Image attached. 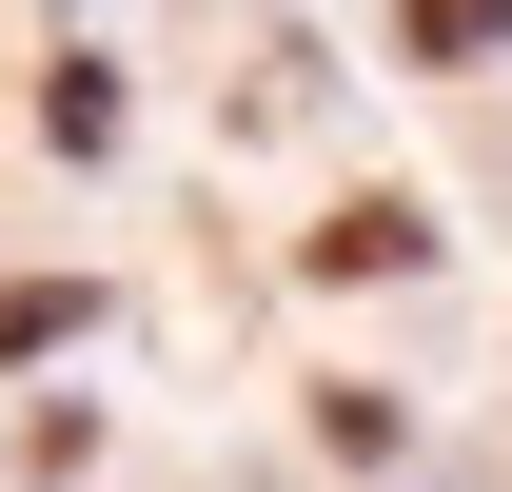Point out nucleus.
<instances>
[{"label": "nucleus", "instance_id": "obj_1", "mask_svg": "<svg viewBox=\"0 0 512 492\" xmlns=\"http://www.w3.org/2000/svg\"><path fill=\"white\" fill-rule=\"evenodd\" d=\"M40 119H60V158H99V138H119V79H99V60H60V79H40Z\"/></svg>", "mask_w": 512, "mask_h": 492}, {"label": "nucleus", "instance_id": "obj_3", "mask_svg": "<svg viewBox=\"0 0 512 492\" xmlns=\"http://www.w3.org/2000/svg\"><path fill=\"white\" fill-rule=\"evenodd\" d=\"M512 40V0H414V60H493Z\"/></svg>", "mask_w": 512, "mask_h": 492}, {"label": "nucleus", "instance_id": "obj_2", "mask_svg": "<svg viewBox=\"0 0 512 492\" xmlns=\"http://www.w3.org/2000/svg\"><path fill=\"white\" fill-rule=\"evenodd\" d=\"M394 256H414V217H394V197H355V217L316 237V276H394Z\"/></svg>", "mask_w": 512, "mask_h": 492}]
</instances>
